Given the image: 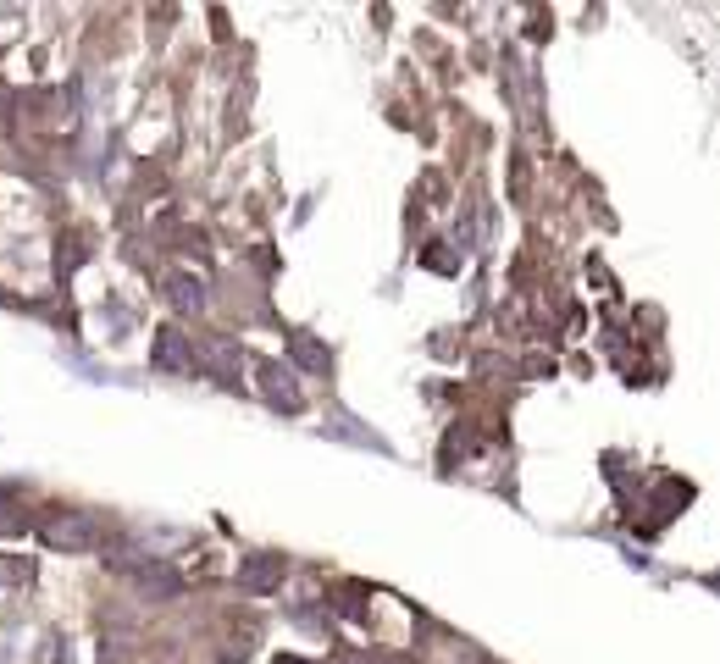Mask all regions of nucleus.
<instances>
[{"mask_svg":"<svg viewBox=\"0 0 720 664\" xmlns=\"http://www.w3.org/2000/svg\"><path fill=\"white\" fill-rule=\"evenodd\" d=\"M45 543L61 548V554H89V548L106 543V532H100L89 515H50L45 521Z\"/></svg>","mask_w":720,"mask_h":664,"instance_id":"f257e3e1","label":"nucleus"},{"mask_svg":"<svg viewBox=\"0 0 720 664\" xmlns=\"http://www.w3.org/2000/svg\"><path fill=\"white\" fill-rule=\"evenodd\" d=\"M117 570L139 587L144 598H178L183 593V576L172 565H161V559H128V565H117Z\"/></svg>","mask_w":720,"mask_h":664,"instance_id":"f03ea898","label":"nucleus"},{"mask_svg":"<svg viewBox=\"0 0 720 664\" xmlns=\"http://www.w3.org/2000/svg\"><path fill=\"white\" fill-rule=\"evenodd\" d=\"M277 581H283V559L277 554H250L244 559V587H250V593H272Z\"/></svg>","mask_w":720,"mask_h":664,"instance_id":"7ed1b4c3","label":"nucleus"},{"mask_svg":"<svg viewBox=\"0 0 720 664\" xmlns=\"http://www.w3.org/2000/svg\"><path fill=\"white\" fill-rule=\"evenodd\" d=\"M261 382H266V393H272V404H288V410H294V382H288V371H277V366H266L261 371Z\"/></svg>","mask_w":720,"mask_h":664,"instance_id":"20e7f679","label":"nucleus"},{"mask_svg":"<svg viewBox=\"0 0 720 664\" xmlns=\"http://www.w3.org/2000/svg\"><path fill=\"white\" fill-rule=\"evenodd\" d=\"M156 349H161V366H167V371H183V366H189V355H183V338H178L172 327L156 338Z\"/></svg>","mask_w":720,"mask_h":664,"instance_id":"39448f33","label":"nucleus"},{"mask_svg":"<svg viewBox=\"0 0 720 664\" xmlns=\"http://www.w3.org/2000/svg\"><path fill=\"white\" fill-rule=\"evenodd\" d=\"M172 299H178L183 310H200V299H205V288L194 283V277H172Z\"/></svg>","mask_w":720,"mask_h":664,"instance_id":"423d86ee","label":"nucleus"},{"mask_svg":"<svg viewBox=\"0 0 720 664\" xmlns=\"http://www.w3.org/2000/svg\"><path fill=\"white\" fill-rule=\"evenodd\" d=\"M277 664H305V659H277Z\"/></svg>","mask_w":720,"mask_h":664,"instance_id":"0eeeda50","label":"nucleus"}]
</instances>
